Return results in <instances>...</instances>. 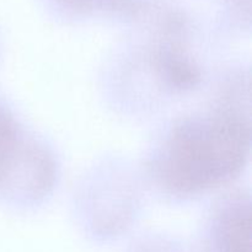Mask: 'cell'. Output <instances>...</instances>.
<instances>
[{
	"label": "cell",
	"mask_w": 252,
	"mask_h": 252,
	"mask_svg": "<svg viewBox=\"0 0 252 252\" xmlns=\"http://www.w3.org/2000/svg\"><path fill=\"white\" fill-rule=\"evenodd\" d=\"M250 120L236 98L175 121L155 143L147 169L166 196L192 198L233 181L249 160Z\"/></svg>",
	"instance_id": "6da1fadb"
},
{
	"label": "cell",
	"mask_w": 252,
	"mask_h": 252,
	"mask_svg": "<svg viewBox=\"0 0 252 252\" xmlns=\"http://www.w3.org/2000/svg\"><path fill=\"white\" fill-rule=\"evenodd\" d=\"M58 166L51 150L25 130L0 97V199L34 206L56 186Z\"/></svg>",
	"instance_id": "7a4b0ae2"
},
{
	"label": "cell",
	"mask_w": 252,
	"mask_h": 252,
	"mask_svg": "<svg viewBox=\"0 0 252 252\" xmlns=\"http://www.w3.org/2000/svg\"><path fill=\"white\" fill-rule=\"evenodd\" d=\"M251 212L248 196L230 194L217 204L208 224V252H251Z\"/></svg>",
	"instance_id": "3957f363"
},
{
	"label": "cell",
	"mask_w": 252,
	"mask_h": 252,
	"mask_svg": "<svg viewBox=\"0 0 252 252\" xmlns=\"http://www.w3.org/2000/svg\"><path fill=\"white\" fill-rule=\"evenodd\" d=\"M66 1L68 4H89V1L91 0H64Z\"/></svg>",
	"instance_id": "277c9868"
},
{
	"label": "cell",
	"mask_w": 252,
	"mask_h": 252,
	"mask_svg": "<svg viewBox=\"0 0 252 252\" xmlns=\"http://www.w3.org/2000/svg\"><path fill=\"white\" fill-rule=\"evenodd\" d=\"M164 252H185V251H182L181 249H176V248L172 249L171 246H170V248L165 249V251H164Z\"/></svg>",
	"instance_id": "5b68a950"
}]
</instances>
